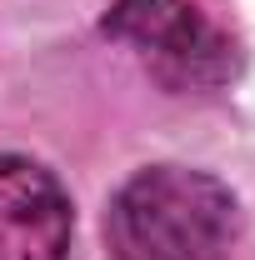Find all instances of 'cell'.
Instances as JSON below:
<instances>
[{
    "instance_id": "6da1fadb",
    "label": "cell",
    "mask_w": 255,
    "mask_h": 260,
    "mask_svg": "<svg viewBox=\"0 0 255 260\" xmlns=\"http://www.w3.org/2000/svg\"><path fill=\"white\" fill-rule=\"evenodd\" d=\"M115 260H225L240 235V200L205 170H135L105 210Z\"/></svg>"
},
{
    "instance_id": "3957f363",
    "label": "cell",
    "mask_w": 255,
    "mask_h": 260,
    "mask_svg": "<svg viewBox=\"0 0 255 260\" xmlns=\"http://www.w3.org/2000/svg\"><path fill=\"white\" fill-rule=\"evenodd\" d=\"M70 255V195L30 155L0 150V260Z\"/></svg>"
},
{
    "instance_id": "7a4b0ae2",
    "label": "cell",
    "mask_w": 255,
    "mask_h": 260,
    "mask_svg": "<svg viewBox=\"0 0 255 260\" xmlns=\"http://www.w3.org/2000/svg\"><path fill=\"white\" fill-rule=\"evenodd\" d=\"M105 30L135 45L145 60H155L170 80H220L225 45L220 30L185 0H115L105 15Z\"/></svg>"
}]
</instances>
